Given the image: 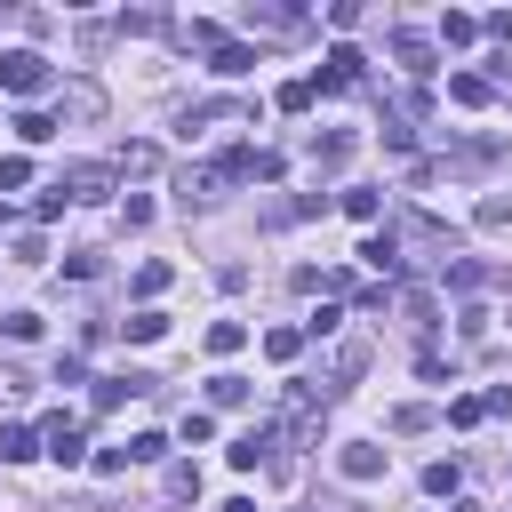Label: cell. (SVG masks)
<instances>
[{
	"label": "cell",
	"instance_id": "obj_1",
	"mask_svg": "<svg viewBox=\"0 0 512 512\" xmlns=\"http://www.w3.org/2000/svg\"><path fill=\"white\" fill-rule=\"evenodd\" d=\"M56 88V64L40 48H8L0 56V96H48Z\"/></svg>",
	"mask_w": 512,
	"mask_h": 512
},
{
	"label": "cell",
	"instance_id": "obj_2",
	"mask_svg": "<svg viewBox=\"0 0 512 512\" xmlns=\"http://www.w3.org/2000/svg\"><path fill=\"white\" fill-rule=\"evenodd\" d=\"M112 176H120L112 160H80V168H64L56 184H64V200H104V192H112Z\"/></svg>",
	"mask_w": 512,
	"mask_h": 512
},
{
	"label": "cell",
	"instance_id": "obj_3",
	"mask_svg": "<svg viewBox=\"0 0 512 512\" xmlns=\"http://www.w3.org/2000/svg\"><path fill=\"white\" fill-rule=\"evenodd\" d=\"M360 64H368L360 48H328V64H320V80H312V88H328V96H344V88H360Z\"/></svg>",
	"mask_w": 512,
	"mask_h": 512
},
{
	"label": "cell",
	"instance_id": "obj_4",
	"mask_svg": "<svg viewBox=\"0 0 512 512\" xmlns=\"http://www.w3.org/2000/svg\"><path fill=\"white\" fill-rule=\"evenodd\" d=\"M80 448H88V440H80V424H72V416H48V424H40V456L80 464Z\"/></svg>",
	"mask_w": 512,
	"mask_h": 512
},
{
	"label": "cell",
	"instance_id": "obj_5",
	"mask_svg": "<svg viewBox=\"0 0 512 512\" xmlns=\"http://www.w3.org/2000/svg\"><path fill=\"white\" fill-rule=\"evenodd\" d=\"M272 448H280V424H256V432H240V440H232V464H240V472H256Z\"/></svg>",
	"mask_w": 512,
	"mask_h": 512
},
{
	"label": "cell",
	"instance_id": "obj_6",
	"mask_svg": "<svg viewBox=\"0 0 512 512\" xmlns=\"http://www.w3.org/2000/svg\"><path fill=\"white\" fill-rule=\"evenodd\" d=\"M336 464H344V480H384V448L376 440H344Z\"/></svg>",
	"mask_w": 512,
	"mask_h": 512
},
{
	"label": "cell",
	"instance_id": "obj_7",
	"mask_svg": "<svg viewBox=\"0 0 512 512\" xmlns=\"http://www.w3.org/2000/svg\"><path fill=\"white\" fill-rule=\"evenodd\" d=\"M392 56H400V64L416 72V80H424V72H440V64H432V40H424V32H392Z\"/></svg>",
	"mask_w": 512,
	"mask_h": 512
},
{
	"label": "cell",
	"instance_id": "obj_8",
	"mask_svg": "<svg viewBox=\"0 0 512 512\" xmlns=\"http://www.w3.org/2000/svg\"><path fill=\"white\" fill-rule=\"evenodd\" d=\"M360 256H368L376 272H400V232H392V224H376V232L360 240Z\"/></svg>",
	"mask_w": 512,
	"mask_h": 512
},
{
	"label": "cell",
	"instance_id": "obj_9",
	"mask_svg": "<svg viewBox=\"0 0 512 512\" xmlns=\"http://www.w3.org/2000/svg\"><path fill=\"white\" fill-rule=\"evenodd\" d=\"M40 456V432L32 424H0V464H32Z\"/></svg>",
	"mask_w": 512,
	"mask_h": 512
},
{
	"label": "cell",
	"instance_id": "obj_10",
	"mask_svg": "<svg viewBox=\"0 0 512 512\" xmlns=\"http://www.w3.org/2000/svg\"><path fill=\"white\" fill-rule=\"evenodd\" d=\"M360 368H368V344H344V352H336V368H328V392H352V384H360Z\"/></svg>",
	"mask_w": 512,
	"mask_h": 512
},
{
	"label": "cell",
	"instance_id": "obj_11",
	"mask_svg": "<svg viewBox=\"0 0 512 512\" xmlns=\"http://www.w3.org/2000/svg\"><path fill=\"white\" fill-rule=\"evenodd\" d=\"M448 96H456V104H496V80H488V72H456Z\"/></svg>",
	"mask_w": 512,
	"mask_h": 512
},
{
	"label": "cell",
	"instance_id": "obj_12",
	"mask_svg": "<svg viewBox=\"0 0 512 512\" xmlns=\"http://www.w3.org/2000/svg\"><path fill=\"white\" fill-rule=\"evenodd\" d=\"M344 160H352V136H344V128H336V136H320V144H312V168H320V176H336V168H344Z\"/></svg>",
	"mask_w": 512,
	"mask_h": 512
},
{
	"label": "cell",
	"instance_id": "obj_13",
	"mask_svg": "<svg viewBox=\"0 0 512 512\" xmlns=\"http://www.w3.org/2000/svg\"><path fill=\"white\" fill-rule=\"evenodd\" d=\"M160 336H168V312H152V304L128 312V344H160Z\"/></svg>",
	"mask_w": 512,
	"mask_h": 512
},
{
	"label": "cell",
	"instance_id": "obj_14",
	"mask_svg": "<svg viewBox=\"0 0 512 512\" xmlns=\"http://www.w3.org/2000/svg\"><path fill=\"white\" fill-rule=\"evenodd\" d=\"M456 480H464V464H456V456L424 464V488H432V496H448V504H456Z\"/></svg>",
	"mask_w": 512,
	"mask_h": 512
},
{
	"label": "cell",
	"instance_id": "obj_15",
	"mask_svg": "<svg viewBox=\"0 0 512 512\" xmlns=\"http://www.w3.org/2000/svg\"><path fill=\"white\" fill-rule=\"evenodd\" d=\"M472 32H480V16H464V8H448V16H440V48H464Z\"/></svg>",
	"mask_w": 512,
	"mask_h": 512
},
{
	"label": "cell",
	"instance_id": "obj_16",
	"mask_svg": "<svg viewBox=\"0 0 512 512\" xmlns=\"http://www.w3.org/2000/svg\"><path fill=\"white\" fill-rule=\"evenodd\" d=\"M240 344H248V328H240V320H216V328H208V352H216V360H232Z\"/></svg>",
	"mask_w": 512,
	"mask_h": 512
},
{
	"label": "cell",
	"instance_id": "obj_17",
	"mask_svg": "<svg viewBox=\"0 0 512 512\" xmlns=\"http://www.w3.org/2000/svg\"><path fill=\"white\" fill-rule=\"evenodd\" d=\"M248 64H256V48H240V40H224V48H216V72H224V80H240Z\"/></svg>",
	"mask_w": 512,
	"mask_h": 512
},
{
	"label": "cell",
	"instance_id": "obj_18",
	"mask_svg": "<svg viewBox=\"0 0 512 512\" xmlns=\"http://www.w3.org/2000/svg\"><path fill=\"white\" fill-rule=\"evenodd\" d=\"M208 400H216V408H240V400H248V376H208Z\"/></svg>",
	"mask_w": 512,
	"mask_h": 512
},
{
	"label": "cell",
	"instance_id": "obj_19",
	"mask_svg": "<svg viewBox=\"0 0 512 512\" xmlns=\"http://www.w3.org/2000/svg\"><path fill=\"white\" fill-rule=\"evenodd\" d=\"M16 136H24V144H48L56 120H48V112H16Z\"/></svg>",
	"mask_w": 512,
	"mask_h": 512
},
{
	"label": "cell",
	"instance_id": "obj_20",
	"mask_svg": "<svg viewBox=\"0 0 512 512\" xmlns=\"http://www.w3.org/2000/svg\"><path fill=\"white\" fill-rule=\"evenodd\" d=\"M160 456H168L160 432H136V440H128V464H160Z\"/></svg>",
	"mask_w": 512,
	"mask_h": 512
},
{
	"label": "cell",
	"instance_id": "obj_21",
	"mask_svg": "<svg viewBox=\"0 0 512 512\" xmlns=\"http://www.w3.org/2000/svg\"><path fill=\"white\" fill-rule=\"evenodd\" d=\"M272 104H280V112H312V80H288Z\"/></svg>",
	"mask_w": 512,
	"mask_h": 512
},
{
	"label": "cell",
	"instance_id": "obj_22",
	"mask_svg": "<svg viewBox=\"0 0 512 512\" xmlns=\"http://www.w3.org/2000/svg\"><path fill=\"white\" fill-rule=\"evenodd\" d=\"M152 160H160L152 144H128V152H120V176H152Z\"/></svg>",
	"mask_w": 512,
	"mask_h": 512
},
{
	"label": "cell",
	"instance_id": "obj_23",
	"mask_svg": "<svg viewBox=\"0 0 512 512\" xmlns=\"http://www.w3.org/2000/svg\"><path fill=\"white\" fill-rule=\"evenodd\" d=\"M344 216H360V224H376V216H384V200H376V192H344Z\"/></svg>",
	"mask_w": 512,
	"mask_h": 512
},
{
	"label": "cell",
	"instance_id": "obj_24",
	"mask_svg": "<svg viewBox=\"0 0 512 512\" xmlns=\"http://www.w3.org/2000/svg\"><path fill=\"white\" fill-rule=\"evenodd\" d=\"M264 352H272V360H296V352H304V336H296V328H272V336H264Z\"/></svg>",
	"mask_w": 512,
	"mask_h": 512
},
{
	"label": "cell",
	"instance_id": "obj_25",
	"mask_svg": "<svg viewBox=\"0 0 512 512\" xmlns=\"http://www.w3.org/2000/svg\"><path fill=\"white\" fill-rule=\"evenodd\" d=\"M424 424H432V408H424V400H408V408H392V432H424Z\"/></svg>",
	"mask_w": 512,
	"mask_h": 512
},
{
	"label": "cell",
	"instance_id": "obj_26",
	"mask_svg": "<svg viewBox=\"0 0 512 512\" xmlns=\"http://www.w3.org/2000/svg\"><path fill=\"white\" fill-rule=\"evenodd\" d=\"M168 496H200V464H168Z\"/></svg>",
	"mask_w": 512,
	"mask_h": 512
},
{
	"label": "cell",
	"instance_id": "obj_27",
	"mask_svg": "<svg viewBox=\"0 0 512 512\" xmlns=\"http://www.w3.org/2000/svg\"><path fill=\"white\" fill-rule=\"evenodd\" d=\"M16 184H32V160H24V152H8V160H0V192H16Z\"/></svg>",
	"mask_w": 512,
	"mask_h": 512
},
{
	"label": "cell",
	"instance_id": "obj_28",
	"mask_svg": "<svg viewBox=\"0 0 512 512\" xmlns=\"http://www.w3.org/2000/svg\"><path fill=\"white\" fill-rule=\"evenodd\" d=\"M64 272H72V280H96V272H104V256H96V248H72V264H64Z\"/></svg>",
	"mask_w": 512,
	"mask_h": 512
},
{
	"label": "cell",
	"instance_id": "obj_29",
	"mask_svg": "<svg viewBox=\"0 0 512 512\" xmlns=\"http://www.w3.org/2000/svg\"><path fill=\"white\" fill-rule=\"evenodd\" d=\"M168 288V264H136V296H160Z\"/></svg>",
	"mask_w": 512,
	"mask_h": 512
},
{
	"label": "cell",
	"instance_id": "obj_30",
	"mask_svg": "<svg viewBox=\"0 0 512 512\" xmlns=\"http://www.w3.org/2000/svg\"><path fill=\"white\" fill-rule=\"evenodd\" d=\"M0 328H8V336H16V344H32V336H40V312H8V320H0Z\"/></svg>",
	"mask_w": 512,
	"mask_h": 512
},
{
	"label": "cell",
	"instance_id": "obj_31",
	"mask_svg": "<svg viewBox=\"0 0 512 512\" xmlns=\"http://www.w3.org/2000/svg\"><path fill=\"white\" fill-rule=\"evenodd\" d=\"M480 416H488V400H472V392H464V400H448V424H480Z\"/></svg>",
	"mask_w": 512,
	"mask_h": 512
},
{
	"label": "cell",
	"instance_id": "obj_32",
	"mask_svg": "<svg viewBox=\"0 0 512 512\" xmlns=\"http://www.w3.org/2000/svg\"><path fill=\"white\" fill-rule=\"evenodd\" d=\"M208 432H216V416H208V408H184V440H192V448H200V440H208Z\"/></svg>",
	"mask_w": 512,
	"mask_h": 512
},
{
	"label": "cell",
	"instance_id": "obj_33",
	"mask_svg": "<svg viewBox=\"0 0 512 512\" xmlns=\"http://www.w3.org/2000/svg\"><path fill=\"white\" fill-rule=\"evenodd\" d=\"M480 32H488V40H512V8H496V16H480Z\"/></svg>",
	"mask_w": 512,
	"mask_h": 512
},
{
	"label": "cell",
	"instance_id": "obj_34",
	"mask_svg": "<svg viewBox=\"0 0 512 512\" xmlns=\"http://www.w3.org/2000/svg\"><path fill=\"white\" fill-rule=\"evenodd\" d=\"M216 512H256V504H248V496H232V504H216Z\"/></svg>",
	"mask_w": 512,
	"mask_h": 512
}]
</instances>
